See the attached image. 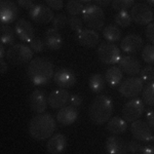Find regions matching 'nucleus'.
<instances>
[{
    "label": "nucleus",
    "instance_id": "obj_41",
    "mask_svg": "<svg viewBox=\"0 0 154 154\" xmlns=\"http://www.w3.org/2000/svg\"><path fill=\"white\" fill-rule=\"evenodd\" d=\"M46 4L51 9H56V11H60L64 7V3L62 0H48L46 1Z\"/></svg>",
    "mask_w": 154,
    "mask_h": 154
},
{
    "label": "nucleus",
    "instance_id": "obj_19",
    "mask_svg": "<svg viewBox=\"0 0 154 154\" xmlns=\"http://www.w3.org/2000/svg\"><path fill=\"white\" fill-rule=\"evenodd\" d=\"M144 45L143 38L138 34H128L120 42L121 51L128 54H134L139 51Z\"/></svg>",
    "mask_w": 154,
    "mask_h": 154
},
{
    "label": "nucleus",
    "instance_id": "obj_26",
    "mask_svg": "<svg viewBox=\"0 0 154 154\" xmlns=\"http://www.w3.org/2000/svg\"><path fill=\"white\" fill-rule=\"evenodd\" d=\"M16 31L8 25H1L0 27V41L1 44L5 45H14Z\"/></svg>",
    "mask_w": 154,
    "mask_h": 154
},
{
    "label": "nucleus",
    "instance_id": "obj_6",
    "mask_svg": "<svg viewBox=\"0 0 154 154\" xmlns=\"http://www.w3.org/2000/svg\"><path fill=\"white\" fill-rule=\"evenodd\" d=\"M98 56L100 61L106 65H114L119 63L121 53L119 48L113 43H101L98 48Z\"/></svg>",
    "mask_w": 154,
    "mask_h": 154
},
{
    "label": "nucleus",
    "instance_id": "obj_5",
    "mask_svg": "<svg viewBox=\"0 0 154 154\" xmlns=\"http://www.w3.org/2000/svg\"><path fill=\"white\" fill-rule=\"evenodd\" d=\"M82 21L91 30H101L105 24V12L97 4L85 5L82 11Z\"/></svg>",
    "mask_w": 154,
    "mask_h": 154
},
{
    "label": "nucleus",
    "instance_id": "obj_1",
    "mask_svg": "<svg viewBox=\"0 0 154 154\" xmlns=\"http://www.w3.org/2000/svg\"><path fill=\"white\" fill-rule=\"evenodd\" d=\"M54 75V65L48 59L38 57L33 59L27 67V76L35 85H44Z\"/></svg>",
    "mask_w": 154,
    "mask_h": 154
},
{
    "label": "nucleus",
    "instance_id": "obj_47",
    "mask_svg": "<svg viewBox=\"0 0 154 154\" xmlns=\"http://www.w3.org/2000/svg\"><path fill=\"white\" fill-rule=\"evenodd\" d=\"M110 3V1H96V4L99 5V4H102V5H108Z\"/></svg>",
    "mask_w": 154,
    "mask_h": 154
},
{
    "label": "nucleus",
    "instance_id": "obj_12",
    "mask_svg": "<svg viewBox=\"0 0 154 154\" xmlns=\"http://www.w3.org/2000/svg\"><path fill=\"white\" fill-rule=\"evenodd\" d=\"M54 81L59 88H70L76 83V74L69 68H60L54 73Z\"/></svg>",
    "mask_w": 154,
    "mask_h": 154
},
{
    "label": "nucleus",
    "instance_id": "obj_7",
    "mask_svg": "<svg viewBox=\"0 0 154 154\" xmlns=\"http://www.w3.org/2000/svg\"><path fill=\"white\" fill-rule=\"evenodd\" d=\"M131 18L138 25H148L153 22L154 11L148 4L138 3L135 4L131 9Z\"/></svg>",
    "mask_w": 154,
    "mask_h": 154
},
{
    "label": "nucleus",
    "instance_id": "obj_10",
    "mask_svg": "<svg viewBox=\"0 0 154 154\" xmlns=\"http://www.w3.org/2000/svg\"><path fill=\"white\" fill-rule=\"evenodd\" d=\"M19 7L17 2L11 0H1L0 2V22L1 25L12 23L19 16Z\"/></svg>",
    "mask_w": 154,
    "mask_h": 154
},
{
    "label": "nucleus",
    "instance_id": "obj_17",
    "mask_svg": "<svg viewBox=\"0 0 154 154\" xmlns=\"http://www.w3.org/2000/svg\"><path fill=\"white\" fill-rule=\"evenodd\" d=\"M48 99L44 93L40 89H35L29 96V106L32 111L35 113H44L48 108Z\"/></svg>",
    "mask_w": 154,
    "mask_h": 154
},
{
    "label": "nucleus",
    "instance_id": "obj_13",
    "mask_svg": "<svg viewBox=\"0 0 154 154\" xmlns=\"http://www.w3.org/2000/svg\"><path fill=\"white\" fill-rule=\"evenodd\" d=\"M131 133L136 140L141 141V142H149V141H152L153 138L152 130L149 128L147 122L140 120V119L131 123Z\"/></svg>",
    "mask_w": 154,
    "mask_h": 154
},
{
    "label": "nucleus",
    "instance_id": "obj_30",
    "mask_svg": "<svg viewBox=\"0 0 154 154\" xmlns=\"http://www.w3.org/2000/svg\"><path fill=\"white\" fill-rule=\"evenodd\" d=\"M115 21L116 25L120 26L121 28H126L131 24V14L128 11H118L117 14L115 16Z\"/></svg>",
    "mask_w": 154,
    "mask_h": 154
},
{
    "label": "nucleus",
    "instance_id": "obj_4",
    "mask_svg": "<svg viewBox=\"0 0 154 154\" xmlns=\"http://www.w3.org/2000/svg\"><path fill=\"white\" fill-rule=\"evenodd\" d=\"M33 53L31 48L25 43H14L6 51V60L12 65H23L30 63L33 58Z\"/></svg>",
    "mask_w": 154,
    "mask_h": 154
},
{
    "label": "nucleus",
    "instance_id": "obj_18",
    "mask_svg": "<svg viewBox=\"0 0 154 154\" xmlns=\"http://www.w3.org/2000/svg\"><path fill=\"white\" fill-rule=\"evenodd\" d=\"M76 39L84 48H96L97 44L100 42V36L98 32L91 29H82L76 33Z\"/></svg>",
    "mask_w": 154,
    "mask_h": 154
},
{
    "label": "nucleus",
    "instance_id": "obj_15",
    "mask_svg": "<svg viewBox=\"0 0 154 154\" xmlns=\"http://www.w3.org/2000/svg\"><path fill=\"white\" fill-rule=\"evenodd\" d=\"M119 68L125 74L131 76H136L140 74L142 70L140 61L135 56H123L119 61Z\"/></svg>",
    "mask_w": 154,
    "mask_h": 154
},
{
    "label": "nucleus",
    "instance_id": "obj_8",
    "mask_svg": "<svg viewBox=\"0 0 154 154\" xmlns=\"http://www.w3.org/2000/svg\"><path fill=\"white\" fill-rule=\"evenodd\" d=\"M145 112V105L140 99H133L125 103L122 108V118L126 122L137 121Z\"/></svg>",
    "mask_w": 154,
    "mask_h": 154
},
{
    "label": "nucleus",
    "instance_id": "obj_42",
    "mask_svg": "<svg viewBox=\"0 0 154 154\" xmlns=\"http://www.w3.org/2000/svg\"><path fill=\"white\" fill-rule=\"evenodd\" d=\"M69 103L71 104V106L75 107V108H78V107H80L82 105V98H81V96L73 94V95H71L70 97Z\"/></svg>",
    "mask_w": 154,
    "mask_h": 154
},
{
    "label": "nucleus",
    "instance_id": "obj_25",
    "mask_svg": "<svg viewBox=\"0 0 154 154\" xmlns=\"http://www.w3.org/2000/svg\"><path fill=\"white\" fill-rule=\"evenodd\" d=\"M122 77H123L122 71H121V69L119 67L116 66L110 67L105 73L106 82L110 86H112V88H115V86H117L118 84L121 83Z\"/></svg>",
    "mask_w": 154,
    "mask_h": 154
},
{
    "label": "nucleus",
    "instance_id": "obj_28",
    "mask_svg": "<svg viewBox=\"0 0 154 154\" xmlns=\"http://www.w3.org/2000/svg\"><path fill=\"white\" fill-rule=\"evenodd\" d=\"M103 36L109 42H117L121 38V31L115 25H108L103 30Z\"/></svg>",
    "mask_w": 154,
    "mask_h": 154
},
{
    "label": "nucleus",
    "instance_id": "obj_38",
    "mask_svg": "<svg viewBox=\"0 0 154 154\" xmlns=\"http://www.w3.org/2000/svg\"><path fill=\"white\" fill-rule=\"evenodd\" d=\"M128 152L133 153V154H137V153H140L143 151V146L141 145L140 143H138L137 141L135 140H131V141H128Z\"/></svg>",
    "mask_w": 154,
    "mask_h": 154
},
{
    "label": "nucleus",
    "instance_id": "obj_31",
    "mask_svg": "<svg viewBox=\"0 0 154 154\" xmlns=\"http://www.w3.org/2000/svg\"><path fill=\"white\" fill-rule=\"evenodd\" d=\"M143 101L149 106H154V81L150 82L142 91Z\"/></svg>",
    "mask_w": 154,
    "mask_h": 154
},
{
    "label": "nucleus",
    "instance_id": "obj_2",
    "mask_svg": "<svg viewBox=\"0 0 154 154\" xmlns=\"http://www.w3.org/2000/svg\"><path fill=\"white\" fill-rule=\"evenodd\" d=\"M57 123L54 116L49 113L37 114L30 120L28 131L30 136L37 141L49 139L54 135Z\"/></svg>",
    "mask_w": 154,
    "mask_h": 154
},
{
    "label": "nucleus",
    "instance_id": "obj_48",
    "mask_svg": "<svg viewBox=\"0 0 154 154\" xmlns=\"http://www.w3.org/2000/svg\"><path fill=\"white\" fill-rule=\"evenodd\" d=\"M148 4H154V0H149V1H147Z\"/></svg>",
    "mask_w": 154,
    "mask_h": 154
},
{
    "label": "nucleus",
    "instance_id": "obj_23",
    "mask_svg": "<svg viewBox=\"0 0 154 154\" xmlns=\"http://www.w3.org/2000/svg\"><path fill=\"white\" fill-rule=\"evenodd\" d=\"M44 44L51 51H58L63 45V38L58 30L49 28L44 33Z\"/></svg>",
    "mask_w": 154,
    "mask_h": 154
},
{
    "label": "nucleus",
    "instance_id": "obj_40",
    "mask_svg": "<svg viewBox=\"0 0 154 154\" xmlns=\"http://www.w3.org/2000/svg\"><path fill=\"white\" fill-rule=\"evenodd\" d=\"M145 34H146V38H147L150 42H152L153 45H154V22L150 23L147 27H146Z\"/></svg>",
    "mask_w": 154,
    "mask_h": 154
},
{
    "label": "nucleus",
    "instance_id": "obj_44",
    "mask_svg": "<svg viewBox=\"0 0 154 154\" xmlns=\"http://www.w3.org/2000/svg\"><path fill=\"white\" fill-rule=\"evenodd\" d=\"M142 154H154V146H145L143 148Z\"/></svg>",
    "mask_w": 154,
    "mask_h": 154
},
{
    "label": "nucleus",
    "instance_id": "obj_9",
    "mask_svg": "<svg viewBox=\"0 0 154 154\" xmlns=\"http://www.w3.org/2000/svg\"><path fill=\"white\" fill-rule=\"evenodd\" d=\"M144 89V82L139 77H130L120 83L118 91L125 98H135L138 97Z\"/></svg>",
    "mask_w": 154,
    "mask_h": 154
},
{
    "label": "nucleus",
    "instance_id": "obj_22",
    "mask_svg": "<svg viewBox=\"0 0 154 154\" xmlns=\"http://www.w3.org/2000/svg\"><path fill=\"white\" fill-rule=\"evenodd\" d=\"M78 118V110L73 106H65L57 114V121L62 125H71Z\"/></svg>",
    "mask_w": 154,
    "mask_h": 154
},
{
    "label": "nucleus",
    "instance_id": "obj_34",
    "mask_svg": "<svg viewBox=\"0 0 154 154\" xmlns=\"http://www.w3.org/2000/svg\"><path fill=\"white\" fill-rule=\"evenodd\" d=\"M142 59L149 65L154 66V45H148L144 46L142 51Z\"/></svg>",
    "mask_w": 154,
    "mask_h": 154
},
{
    "label": "nucleus",
    "instance_id": "obj_16",
    "mask_svg": "<svg viewBox=\"0 0 154 154\" xmlns=\"http://www.w3.org/2000/svg\"><path fill=\"white\" fill-rule=\"evenodd\" d=\"M71 94L67 89L59 88L51 91L48 97V103L53 109H62L70 100Z\"/></svg>",
    "mask_w": 154,
    "mask_h": 154
},
{
    "label": "nucleus",
    "instance_id": "obj_32",
    "mask_svg": "<svg viewBox=\"0 0 154 154\" xmlns=\"http://www.w3.org/2000/svg\"><path fill=\"white\" fill-rule=\"evenodd\" d=\"M111 5L115 11H123L135 5V1H133V0H114L111 2Z\"/></svg>",
    "mask_w": 154,
    "mask_h": 154
},
{
    "label": "nucleus",
    "instance_id": "obj_27",
    "mask_svg": "<svg viewBox=\"0 0 154 154\" xmlns=\"http://www.w3.org/2000/svg\"><path fill=\"white\" fill-rule=\"evenodd\" d=\"M105 77L100 73H95L91 76L88 81L89 88L91 89L93 93H101L105 88Z\"/></svg>",
    "mask_w": 154,
    "mask_h": 154
},
{
    "label": "nucleus",
    "instance_id": "obj_35",
    "mask_svg": "<svg viewBox=\"0 0 154 154\" xmlns=\"http://www.w3.org/2000/svg\"><path fill=\"white\" fill-rule=\"evenodd\" d=\"M68 24V18H67L66 14H58L54 16L53 20V26L56 30H61L65 28L66 25Z\"/></svg>",
    "mask_w": 154,
    "mask_h": 154
},
{
    "label": "nucleus",
    "instance_id": "obj_43",
    "mask_svg": "<svg viewBox=\"0 0 154 154\" xmlns=\"http://www.w3.org/2000/svg\"><path fill=\"white\" fill-rule=\"evenodd\" d=\"M17 3H18L22 8L29 9V11H31V9L33 8V6L35 5L34 1H32V0H19V1H17Z\"/></svg>",
    "mask_w": 154,
    "mask_h": 154
},
{
    "label": "nucleus",
    "instance_id": "obj_33",
    "mask_svg": "<svg viewBox=\"0 0 154 154\" xmlns=\"http://www.w3.org/2000/svg\"><path fill=\"white\" fill-rule=\"evenodd\" d=\"M141 79L143 82H153L154 81V66L147 65L140 72Z\"/></svg>",
    "mask_w": 154,
    "mask_h": 154
},
{
    "label": "nucleus",
    "instance_id": "obj_24",
    "mask_svg": "<svg viewBox=\"0 0 154 154\" xmlns=\"http://www.w3.org/2000/svg\"><path fill=\"white\" fill-rule=\"evenodd\" d=\"M107 130L113 134L114 136H118L121 134L125 133L128 130V122L123 118L115 116V117L111 118L107 123Z\"/></svg>",
    "mask_w": 154,
    "mask_h": 154
},
{
    "label": "nucleus",
    "instance_id": "obj_3",
    "mask_svg": "<svg viewBox=\"0 0 154 154\" xmlns=\"http://www.w3.org/2000/svg\"><path fill=\"white\" fill-rule=\"evenodd\" d=\"M113 102L108 96L102 95L94 99L88 108V116L95 125H104L111 119Z\"/></svg>",
    "mask_w": 154,
    "mask_h": 154
},
{
    "label": "nucleus",
    "instance_id": "obj_14",
    "mask_svg": "<svg viewBox=\"0 0 154 154\" xmlns=\"http://www.w3.org/2000/svg\"><path fill=\"white\" fill-rule=\"evenodd\" d=\"M14 31L17 36L23 42H31L35 38V31L32 24L25 19H19L14 24Z\"/></svg>",
    "mask_w": 154,
    "mask_h": 154
},
{
    "label": "nucleus",
    "instance_id": "obj_29",
    "mask_svg": "<svg viewBox=\"0 0 154 154\" xmlns=\"http://www.w3.org/2000/svg\"><path fill=\"white\" fill-rule=\"evenodd\" d=\"M85 5L82 1H76V0H70L66 4V11L72 17H77L78 14H82V11Z\"/></svg>",
    "mask_w": 154,
    "mask_h": 154
},
{
    "label": "nucleus",
    "instance_id": "obj_45",
    "mask_svg": "<svg viewBox=\"0 0 154 154\" xmlns=\"http://www.w3.org/2000/svg\"><path fill=\"white\" fill-rule=\"evenodd\" d=\"M7 69H8V66H7L6 62L4 60H1V65H0V72H1V74L5 73Z\"/></svg>",
    "mask_w": 154,
    "mask_h": 154
},
{
    "label": "nucleus",
    "instance_id": "obj_49",
    "mask_svg": "<svg viewBox=\"0 0 154 154\" xmlns=\"http://www.w3.org/2000/svg\"><path fill=\"white\" fill-rule=\"evenodd\" d=\"M152 141H153V142H154V136H153V138H152Z\"/></svg>",
    "mask_w": 154,
    "mask_h": 154
},
{
    "label": "nucleus",
    "instance_id": "obj_11",
    "mask_svg": "<svg viewBox=\"0 0 154 154\" xmlns=\"http://www.w3.org/2000/svg\"><path fill=\"white\" fill-rule=\"evenodd\" d=\"M29 16L32 21L37 24H48L54 18L53 9L43 4H35L31 11H29Z\"/></svg>",
    "mask_w": 154,
    "mask_h": 154
},
{
    "label": "nucleus",
    "instance_id": "obj_21",
    "mask_svg": "<svg viewBox=\"0 0 154 154\" xmlns=\"http://www.w3.org/2000/svg\"><path fill=\"white\" fill-rule=\"evenodd\" d=\"M67 138L63 134H56L48 139L46 150L49 154H61L67 148Z\"/></svg>",
    "mask_w": 154,
    "mask_h": 154
},
{
    "label": "nucleus",
    "instance_id": "obj_39",
    "mask_svg": "<svg viewBox=\"0 0 154 154\" xmlns=\"http://www.w3.org/2000/svg\"><path fill=\"white\" fill-rule=\"evenodd\" d=\"M146 122L151 130H154V110L147 109L146 110Z\"/></svg>",
    "mask_w": 154,
    "mask_h": 154
},
{
    "label": "nucleus",
    "instance_id": "obj_20",
    "mask_svg": "<svg viewBox=\"0 0 154 154\" xmlns=\"http://www.w3.org/2000/svg\"><path fill=\"white\" fill-rule=\"evenodd\" d=\"M105 148L108 154H128V144L118 136H110L107 138Z\"/></svg>",
    "mask_w": 154,
    "mask_h": 154
},
{
    "label": "nucleus",
    "instance_id": "obj_36",
    "mask_svg": "<svg viewBox=\"0 0 154 154\" xmlns=\"http://www.w3.org/2000/svg\"><path fill=\"white\" fill-rule=\"evenodd\" d=\"M68 25L73 31H76V33L79 31H81L83 28L82 20L79 18V17L70 16V18H68Z\"/></svg>",
    "mask_w": 154,
    "mask_h": 154
},
{
    "label": "nucleus",
    "instance_id": "obj_37",
    "mask_svg": "<svg viewBox=\"0 0 154 154\" xmlns=\"http://www.w3.org/2000/svg\"><path fill=\"white\" fill-rule=\"evenodd\" d=\"M44 45H45L44 42L40 38H38V37H35L33 40L30 42V48H31V49L34 53H40V51H42L44 48Z\"/></svg>",
    "mask_w": 154,
    "mask_h": 154
},
{
    "label": "nucleus",
    "instance_id": "obj_46",
    "mask_svg": "<svg viewBox=\"0 0 154 154\" xmlns=\"http://www.w3.org/2000/svg\"><path fill=\"white\" fill-rule=\"evenodd\" d=\"M6 56V54H5V48H4V45L3 44H1L0 45V58H1V60H3L4 57Z\"/></svg>",
    "mask_w": 154,
    "mask_h": 154
}]
</instances>
